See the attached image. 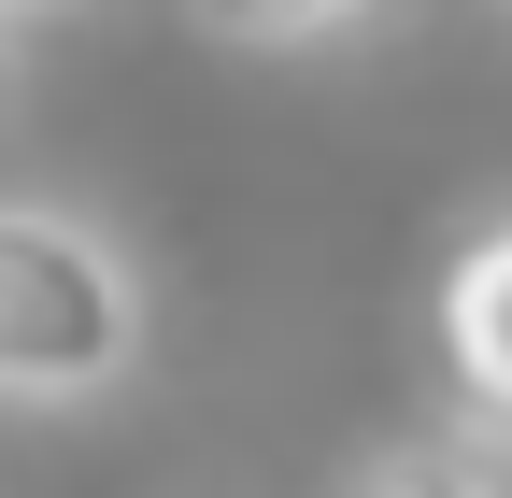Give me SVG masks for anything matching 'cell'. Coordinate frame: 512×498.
Here are the masks:
<instances>
[{
	"mask_svg": "<svg viewBox=\"0 0 512 498\" xmlns=\"http://www.w3.org/2000/svg\"><path fill=\"white\" fill-rule=\"evenodd\" d=\"M143 356V271L86 214L0 200V399H100Z\"/></svg>",
	"mask_w": 512,
	"mask_h": 498,
	"instance_id": "1",
	"label": "cell"
},
{
	"mask_svg": "<svg viewBox=\"0 0 512 498\" xmlns=\"http://www.w3.org/2000/svg\"><path fill=\"white\" fill-rule=\"evenodd\" d=\"M427 370H441V413L484 456H512V214L456 228V257L427 285Z\"/></svg>",
	"mask_w": 512,
	"mask_h": 498,
	"instance_id": "2",
	"label": "cell"
},
{
	"mask_svg": "<svg viewBox=\"0 0 512 498\" xmlns=\"http://www.w3.org/2000/svg\"><path fill=\"white\" fill-rule=\"evenodd\" d=\"M342 498H498V484H484L470 456H441V442H399V456H370Z\"/></svg>",
	"mask_w": 512,
	"mask_h": 498,
	"instance_id": "3",
	"label": "cell"
},
{
	"mask_svg": "<svg viewBox=\"0 0 512 498\" xmlns=\"http://www.w3.org/2000/svg\"><path fill=\"white\" fill-rule=\"evenodd\" d=\"M370 0H200V29L228 43H313V29H356Z\"/></svg>",
	"mask_w": 512,
	"mask_h": 498,
	"instance_id": "4",
	"label": "cell"
},
{
	"mask_svg": "<svg viewBox=\"0 0 512 498\" xmlns=\"http://www.w3.org/2000/svg\"><path fill=\"white\" fill-rule=\"evenodd\" d=\"M0 100H15V15H0Z\"/></svg>",
	"mask_w": 512,
	"mask_h": 498,
	"instance_id": "5",
	"label": "cell"
}]
</instances>
